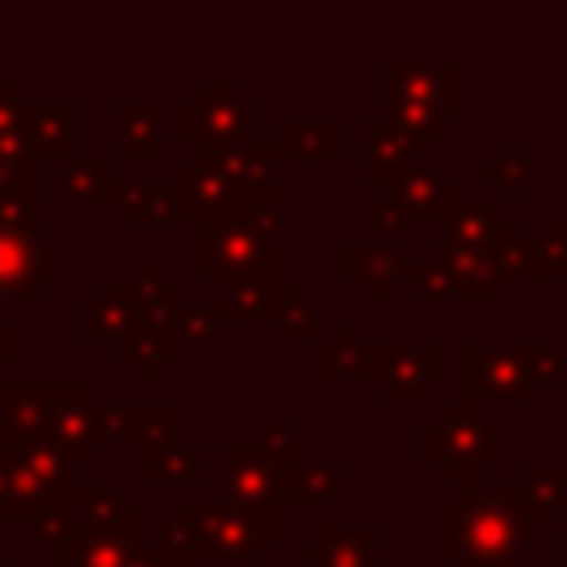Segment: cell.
Returning a JSON list of instances; mask_svg holds the SVG:
<instances>
[{"label": "cell", "mask_w": 567, "mask_h": 567, "mask_svg": "<svg viewBox=\"0 0 567 567\" xmlns=\"http://www.w3.org/2000/svg\"><path fill=\"white\" fill-rule=\"evenodd\" d=\"M363 359H368V337H363V328H359V319H341V328H337V337H328L323 346H319V377L328 381V385H337V381H346V377H363Z\"/></svg>", "instance_id": "d6a6232c"}, {"label": "cell", "mask_w": 567, "mask_h": 567, "mask_svg": "<svg viewBox=\"0 0 567 567\" xmlns=\"http://www.w3.org/2000/svg\"><path fill=\"white\" fill-rule=\"evenodd\" d=\"M270 159H341V120H279L275 142H266Z\"/></svg>", "instance_id": "7402d4cb"}, {"label": "cell", "mask_w": 567, "mask_h": 567, "mask_svg": "<svg viewBox=\"0 0 567 567\" xmlns=\"http://www.w3.org/2000/svg\"><path fill=\"white\" fill-rule=\"evenodd\" d=\"M377 93L381 120L421 142H434L443 124L465 111V75L456 58H385L377 66Z\"/></svg>", "instance_id": "3957f363"}, {"label": "cell", "mask_w": 567, "mask_h": 567, "mask_svg": "<svg viewBox=\"0 0 567 567\" xmlns=\"http://www.w3.org/2000/svg\"><path fill=\"white\" fill-rule=\"evenodd\" d=\"M0 434H4V408H0Z\"/></svg>", "instance_id": "681fc988"}, {"label": "cell", "mask_w": 567, "mask_h": 567, "mask_svg": "<svg viewBox=\"0 0 567 567\" xmlns=\"http://www.w3.org/2000/svg\"><path fill=\"white\" fill-rule=\"evenodd\" d=\"M204 159V155H199ZM208 164H217L235 186H244V190H252V186H266V182H275V159H270V151H266V142L261 146H235V151H217V155H208Z\"/></svg>", "instance_id": "8d00e7d4"}, {"label": "cell", "mask_w": 567, "mask_h": 567, "mask_svg": "<svg viewBox=\"0 0 567 567\" xmlns=\"http://www.w3.org/2000/svg\"><path fill=\"white\" fill-rule=\"evenodd\" d=\"M558 540H563V567H567V523H558Z\"/></svg>", "instance_id": "c3c4849f"}, {"label": "cell", "mask_w": 567, "mask_h": 567, "mask_svg": "<svg viewBox=\"0 0 567 567\" xmlns=\"http://www.w3.org/2000/svg\"><path fill=\"white\" fill-rule=\"evenodd\" d=\"M478 173H483L487 182H501L505 199L518 204V199H523V182H536V177L545 173V164H540V159H523V146H518L514 137H505V142H501V155L483 159Z\"/></svg>", "instance_id": "836d02e7"}, {"label": "cell", "mask_w": 567, "mask_h": 567, "mask_svg": "<svg viewBox=\"0 0 567 567\" xmlns=\"http://www.w3.org/2000/svg\"><path fill=\"white\" fill-rule=\"evenodd\" d=\"M40 199V159H0V226L35 221Z\"/></svg>", "instance_id": "f1b7e54d"}, {"label": "cell", "mask_w": 567, "mask_h": 567, "mask_svg": "<svg viewBox=\"0 0 567 567\" xmlns=\"http://www.w3.org/2000/svg\"><path fill=\"white\" fill-rule=\"evenodd\" d=\"M58 199L62 204H111L120 199L124 190V177H120V159H75L58 173Z\"/></svg>", "instance_id": "d4e9b609"}, {"label": "cell", "mask_w": 567, "mask_h": 567, "mask_svg": "<svg viewBox=\"0 0 567 567\" xmlns=\"http://www.w3.org/2000/svg\"><path fill=\"white\" fill-rule=\"evenodd\" d=\"M177 195H182V221H217L221 213H230L239 199H244V186H235L217 164L190 155L177 164Z\"/></svg>", "instance_id": "e0dca14e"}, {"label": "cell", "mask_w": 567, "mask_h": 567, "mask_svg": "<svg viewBox=\"0 0 567 567\" xmlns=\"http://www.w3.org/2000/svg\"><path fill=\"white\" fill-rule=\"evenodd\" d=\"M279 239H284V208H279V182L244 190V199L221 213L217 221L199 226L195 239V275L204 284H221L244 270L279 266Z\"/></svg>", "instance_id": "7a4b0ae2"}, {"label": "cell", "mask_w": 567, "mask_h": 567, "mask_svg": "<svg viewBox=\"0 0 567 567\" xmlns=\"http://www.w3.org/2000/svg\"><path fill=\"white\" fill-rule=\"evenodd\" d=\"M381 199L403 217V226H408V221H443V226H447V221L465 208L461 182H456V177H443V173L430 168V164H416V168L390 177V182L381 186Z\"/></svg>", "instance_id": "4fadbf2b"}, {"label": "cell", "mask_w": 567, "mask_h": 567, "mask_svg": "<svg viewBox=\"0 0 567 567\" xmlns=\"http://www.w3.org/2000/svg\"><path fill=\"white\" fill-rule=\"evenodd\" d=\"M377 545H381L377 523H363V527L323 523L315 540L297 545V558L315 563V567H377Z\"/></svg>", "instance_id": "44dd1931"}, {"label": "cell", "mask_w": 567, "mask_h": 567, "mask_svg": "<svg viewBox=\"0 0 567 567\" xmlns=\"http://www.w3.org/2000/svg\"><path fill=\"white\" fill-rule=\"evenodd\" d=\"M545 536L532 523L518 483L461 492L439 505V558L447 567H523V549Z\"/></svg>", "instance_id": "6da1fadb"}, {"label": "cell", "mask_w": 567, "mask_h": 567, "mask_svg": "<svg viewBox=\"0 0 567 567\" xmlns=\"http://www.w3.org/2000/svg\"><path fill=\"white\" fill-rule=\"evenodd\" d=\"M399 230H403V217L381 195H372V199L359 204V244L385 248V244H399Z\"/></svg>", "instance_id": "f35d334b"}, {"label": "cell", "mask_w": 567, "mask_h": 567, "mask_svg": "<svg viewBox=\"0 0 567 567\" xmlns=\"http://www.w3.org/2000/svg\"><path fill=\"white\" fill-rule=\"evenodd\" d=\"M115 359L124 368H133L142 385H155L159 372L182 359V337H177L173 323H146V328H137L133 337H124L115 346Z\"/></svg>", "instance_id": "603a6c76"}, {"label": "cell", "mask_w": 567, "mask_h": 567, "mask_svg": "<svg viewBox=\"0 0 567 567\" xmlns=\"http://www.w3.org/2000/svg\"><path fill=\"white\" fill-rule=\"evenodd\" d=\"M13 461H18L27 474H35L40 483H49L53 492H71V487L84 483V478H80V461H75V452H66V447H62L58 439H49V434L13 443Z\"/></svg>", "instance_id": "4316f807"}, {"label": "cell", "mask_w": 567, "mask_h": 567, "mask_svg": "<svg viewBox=\"0 0 567 567\" xmlns=\"http://www.w3.org/2000/svg\"><path fill=\"white\" fill-rule=\"evenodd\" d=\"M341 461H319V465H301L297 470V505H328L341 492Z\"/></svg>", "instance_id": "ab89813d"}, {"label": "cell", "mask_w": 567, "mask_h": 567, "mask_svg": "<svg viewBox=\"0 0 567 567\" xmlns=\"http://www.w3.org/2000/svg\"><path fill=\"white\" fill-rule=\"evenodd\" d=\"M501 447H505L501 425L487 421L478 412V403H465V399L439 403V416L416 430L421 461L434 465L439 478L461 487V492H478L483 487L478 474L501 461Z\"/></svg>", "instance_id": "52a82bcc"}, {"label": "cell", "mask_w": 567, "mask_h": 567, "mask_svg": "<svg viewBox=\"0 0 567 567\" xmlns=\"http://www.w3.org/2000/svg\"><path fill=\"white\" fill-rule=\"evenodd\" d=\"M75 120H80V102L75 97H58L49 106L31 102V115H27V146L40 164H75L84 159L80 155V142H75Z\"/></svg>", "instance_id": "d6986e66"}, {"label": "cell", "mask_w": 567, "mask_h": 567, "mask_svg": "<svg viewBox=\"0 0 567 567\" xmlns=\"http://www.w3.org/2000/svg\"><path fill=\"white\" fill-rule=\"evenodd\" d=\"M9 465H13V443H9L4 434H0V474H4Z\"/></svg>", "instance_id": "7dc6e473"}, {"label": "cell", "mask_w": 567, "mask_h": 567, "mask_svg": "<svg viewBox=\"0 0 567 567\" xmlns=\"http://www.w3.org/2000/svg\"><path fill=\"white\" fill-rule=\"evenodd\" d=\"M18 350H22V328H18L13 319H0V368L13 363Z\"/></svg>", "instance_id": "f6af8a7d"}, {"label": "cell", "mask_w": 567, "mask_h": 567, "mask_svg": "<svg viewBox=\"0 0 567 567\" xmlns=\"http://www.w3.org/2000/svg\"><path fill=\"white\" fill-rule=\"evenodd\" d=\"M377 385L381 403H416L425 385L443 381V346L421 341V346H399V341H368L363 377Z\"/></svg>", "instance_id": "30bf717a"}, {"label": "cell", "mask_w": 567, "mask_h": 567, "mask_svg": "<svg viewBox=\"0 0 567 567\" xmlns=\"http://www.w3.org/2000/svg\"><path fill=\"white\" fill-rule=\"evenodd\" d=\"M217 470L226 505L252 514H279V505H297V470L275 465L257 443H217Z\"/></svg>", "instance_id": "9c48e42d"}, {"label": "cell", "mask_w": 567, "mask_h": 567, "mask_svg": "<svg viewBox=\"0 0 567 567\" xmlns=\"http://www.w3.org/2000/svg\"><path fill=\"white\" fill-rule=\"evenodd\" d=\"M173 328H177V337H182V341L208 346V341H217V332H221V315H217V306H213V297H208V301L182 306V310H177V319H173Z\"/></svg>", "instance_id": "7bdbcfd3"}, {"label": "cell", "mask_w": 567, "mask_h": 567, "mask_svg": "<svg viewBox=\"0 0 567 567\" xmlns=\"http://www.w3.org/2000/svg\"><path fill=\"white\" fill-rule=\"evenodd\" d=\"M137 549H142V536L75 532L66 545H58V567H128Z\"/></svg>", "instance_id": "f546056e"}, {"label": "cell", "mask_w": 567, "mask_h": 567, "mask_svg": "<svg viewBox=\"0 0 567 567\" xmlns=\"http://www.w3.org/2000/svg\"><path fill=\"white\" fill-rule=\"evenodd\" d=\"M0 567H13V563H9V558H0Z\"/></svg>", "instance_id": "f907efd6"}, {"label": "cell", "mask_w": 567, "mask_h": 567, "mask_svg": "<svg viewBox=\"0 0 567 567\" xmlns=\"http://www.w3.org/2000/svg\"><path fill=\"white\" fill-rule=\"evenodd\" d=\"M514 483H518V492H523V505H527L532 523L549 527V523L563 518V509H567V474H563L554 461H532V465H523Z\"/></svg>", "instance_id": "83f0119b"}, {"label": "cell", "mask_w": 567, "mask_h": 567, "mask_svg": "<svg viewBox=\"0 0 567 567\" xmlns=\"http://www.w3.org/2000/svg\"><path fill=\"white\" fill-rule=\"evenodd\" d=\"M182 142H195V155H217L235 146H261V102L244 97L239 80H199L195 97L177 106Z\"/></svg>", "instance_id": "ba28073f"}, {"label": "cell", "mask_w": 567, "mask_h": 567, "mask_svg": "<svg viewBox=\"0 0 567 567\" xmlns=\"http://www.w3.org/2000/svg\"><path fill=\"white\" fill-rule=\"evenodd\" d=\"M523 244V221L505 213L501 199L465 204L439 244V257H447L461 275V301H501L505 292V261Z\"/></svg>", "instance_id": "5b68a950"}, {"label": "cell", "mask_w": 567, "mask_h": 567, "mask_svg": "<svg viewBox=\"0 0 567 567\" xmlns=\"http://www.w3.org/2000/svg\"><path fill=\"white\" fill-rule=\"evenodd\" d=\"M27 115L31 102L22 97L18 80H0V159H35L27 146Z\"/></svg>", "instance_id": "e575fe53"}, {"label": "cell", "mask_w": 567, "mask_h": 567, "mask_svg": "<svg viewBox=\"0 0 567 567\" xmlns=\"http://www.w3.org/2000/svg\"><path fill=\"white\" fill-rule=\"evenodd\" d=\"M80 509H84V527H80V532L137 536V505H133V501H120L115 487L80 483Z\"/></svg>", "instance_id": "4dcf8cb0"}, {"label": "cell", "mask_w": 567, "mask_h": 567, "mask_svg": "<svg viewBox=\"0 0 567 567\" xmlns=\"http://www.w3.org/2000/svg\"><path fill=\"white\" fill-rule=\"evenodd\" d=\"M159 540L182 567L190 563H257L279 540V514H252L226 501H186L177 518L159 527Z\"/></svg>", "instance_id": "277c9868"}, {"label": "cell", "mask_w": 567, "mask_h": 567, "mask_svg": "<svg viewBox=\"0 0 567 567\" xmlns=\"http://www.w3.org/2000/svg\"><path fill=\"white\" fill-rule=\"evenodd\" d=\"M252 443H257L275 465H284V470H301V439H297L292 421H261Z\"/></svg>", "instance_id": "60d3db41"}, {"label": "cell", "mask_w": 567, "mask_h": 567, "mask_svg": "<svg viewBox=\"0 0 567 567\" xmlns=\"http://www.w3.org/2000/svg\"><path fill=\"white\" fill-rule=\"evenodd\" d=\"M563 377L558 346L545 341H509V346H461V399H505V403H540L545 385Z\"/></svg>", "instance_id": "8992f818"}, {"label": "cell", "mask_w": 567, "mask_h": 567, "mask_svg": "<svg viewBox=\"0 0 567 567\" xmlns=\"http://www.w3.org/2000/svg\"><path fill=\"white\" fill-rule=\"evenodd\" d=\"M337 270H341L346 284H354L359 301H372V306L399 301L403 297V284H408V257L399 252V244L372 248V244L346 239L337 248Z\"/></svg>", "instance_id": "9a60e30c"}, {"label": "cell", "mask_w": 567, "mask_h": 567, "mask_svg": "<svg viewBox=\"0 0 567 567\" xmlns=\"http://www.w3.org/2000/svg\"><path fill=\"white\" fill-rule=\"evenodd\" d=\"M408 284L416 288V297L425 306H443L461 297V275L447 257H430V261H408Z\"/></svg>", "instance_id": "74e56055"}, {"label": "cell", "mask_w": 567, "mask_h": 567, "mask_svg": "<svg viewBox=\"0 0 567 567\" xmlns=\"http://www.w3.org/2000/svg\"><path fill=\"white\" fill-rule=\"evenodd\" d=\"M275 328H279V341H288V346H323L328 341L323 337V323H319V310L306 297H297Z\"/></svg>", "instance_id": "b9f144b4"}, {"label": "cell", "mask_w": 567, "mask_h": 567, "mask_svg": "<svg viewBox=\"0 0 567 567\" xmlns=\"http://www.w3.org/2000/svg\"><path fill=\"white\" fill-rule=\"evenodd\" d=\"M84 527V509H80V487H71V492H58L40 514H35V523H31V532H35V540L40 545H66L75 532Z\"/></svg>", "instance_id": "d590c367"}, {"label": "cell", "mask_w": 567, "mask_h": 567, "mask_svg": "<svg viewBox=\"0 0 567 567\" xmlns=\"http://www.w3.org/2000/svg\"><path fill=\"white\" fill-rule=\"evenodd\" d=\"M182 408L173 399H120L102 408V443H128L137 452L173 439Z\"/></svg>", "instance_id": "2e32d148"}, {"label": "cell", "mask_w": 567, "mask_h": 567, "mask_svg": "<svg viewBox=\"0 0 567 567\" xmlns=\"http://www.w3.org/2000/svg\"><path fill=\"white\" fill-rule=\"evenodd\" d=\"M0 408H4V439H40L53 425L58 408V381H4L0 385Z\"/></svg>", "instance_id": "ffe728a7"}, {"label": "cell", "mask_w": 567, "mask_h": 567, "mask_svg": "<svg viewBox=\"0 0 567 567\" xmlns=\"http://www.w3.org/2000/svg\"><path fill=\"white\" fill-rule=\"evenodd\" d=\"M102 385L97 381H58V408L49 439H58L66 452H75L80 465H93L102 456Z\"/></svg>", "instance_id": "5bb4252c"}, {"label": "cell", "mask_w": 567, "mask_h": 567, "mask_svg": "<svg viewBox=\"0 0 567 567\" xmlns=\"http://www.w3.org/2000/svg\"><path fill=\"white\" fill-rule=\"evenodd\" d=\"M297 297H301V284L284 279L279 266L244 270L213 288V306H217L221 323H279Z\"/></svg>", "instance_id": "7c38bea8"}, {"label": "cell", "mask_w": 567, "mask_h": 567, "mask_svg": "<svg viewBox=\"0 0 567 567\" xmlns=\"http://www.w3.org/2000/svg\"><path fill=\"white\" fill-rule=\"evenodd\" d=\"M0 385H4V381H0Z\"/></svg>", "instance_id": "816d5d0a"}, {"label": "cell", "mask_w": 567, "mask_h": 567, "mask_svg": "<svg viewBox=\"0 0 567 567\" xmlns=\"http://www.w3.org/2000/svg\"><path fill=\"white\" fill-rule=\"evenodd\" d=\"M159 279H164V275H159V261H151V257L137 261V284H159Z\"/></svg>", "instance_id": "bcb514c9"}, {"label": "cell", "mask_w": 567, "mask_h": 567, "mask_svg": "<svg viewBox=\"0 0 567 567\" xmlns=\"http://www.w3.org/2000/svg\"><path fill=\"white\" fill-rule=\"evenodd\" d=\"M128 567H182V563L173 558V549H168L164 540H142V549L133 554Z\"/></svg>", "instance_id": "ee69618b"}, {"label": "cell", "mask_w": 567, "mask_h": 567, "mask_svg": "<svg viewBox=\"0 0 567 567\" xmlns=\"http://www.w3.org/2000/svg\"><path fill=\"white\" fill-rule=\"evenodd\" d=\"M359 142H363V159H359V177L363 182L385 186L390 177H399V173L421 164V137L385 124L381 115L359 124Z\"/></svg>", "instance_id": "ac0fdd59"}, {"label": "cell", "mask_w": 567, "mask_h": 567, "mask_svg": "<svg viewBox=\"0 0 567 567\" xmlns=\"http://www.w3.org/2000/svg\"><path fill=\"white\" fill-rule=\"evenodd\" d=\"M62 275V244L44 239L35 221L0 226V297L40 301V288Z\"/></svg>", "instance_id": "8fae6325"}, {"label": "cell", "mask_w": 567, "mask_h": 567, "mask_svg": "<svg viewBox=\"0 0 567 567\" xmlns=\"http://www.w3.org/2000/svg\"><path fill=\"white\" fill-rule=\"evenodd\" d=\"M195 474H199V447H195V443L168 439V443H159V447L137 452V483L177 487V483H190Z\"/></svg>", "instance_id": "1f68e13d"}, {"label": "cell", "mask_w": 567, "mask_h": 567, "mask_svg": "<svg viewBox=\"0 0 567 567\" xmlns=\"http://www.w3.org/2000/svg\"><path fill=\"white\" fill-rule=\"evenodd\" d=\"M115 221H120V226L182 221L177 182H124V190H120V199H115Z\"/></svg>", "instance_id": "484cf974"}, {"label": "cell", "mask_w": 567, "mask_h": 567, "mask_svg": "<svg viewBox=\"0 0 567 567\" xmlns=\"http://www.w3.org/2000/svg\"><path fill=\"white\" fill-rule=\"evenodd\" d=\"M115 159H159V102L124 97L115 106Z\"/></svg>", "instance_id": "cb8c5ba5"}]
</instances>
